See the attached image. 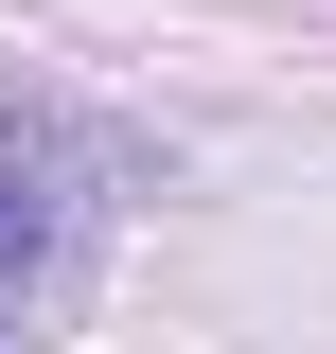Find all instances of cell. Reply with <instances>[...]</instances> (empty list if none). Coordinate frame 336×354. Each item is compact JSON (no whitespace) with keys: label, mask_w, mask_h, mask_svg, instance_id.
I'll return each mask as SVG.
<instances>
[{"label":"cell","mask_w":336,"mask_h":354,"mask_svg":"<svg viewBox=\"0 0 336 354\" xmlns=\"http://www.w3.org/2000/svg\"><path fill=\"white\" fill-rule=\"evenodd\" d=\"M106 195H124V142H106V124H71V106H0V354L53 337V301H71Z\"/></svg>","instance_id":"cell-1"}]
</instances>
